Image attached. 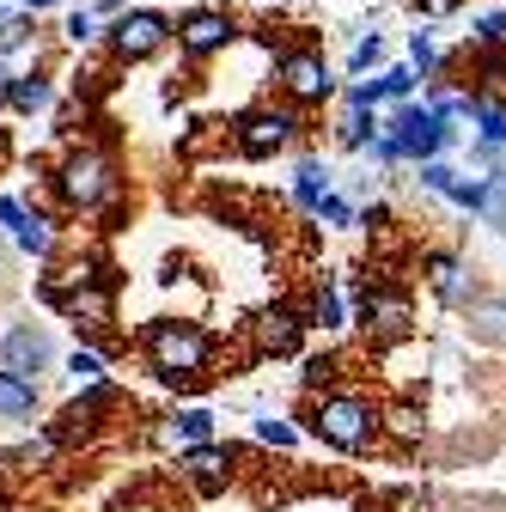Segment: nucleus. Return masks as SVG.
Segmentation results:
<instances>
[{"label":"nucleus","mask_w":506,"mask_h":512,"mask_svg":"<svg viewBox=\"0 0 506 512\" xmlns=\"http://www.w3.org/2000/svg\"><path fill=\"white\" fill-rule=\"evenodd\" d=\"M464 135H458V122L452 116H439L433 104H397L391 116H385V141L372 147V159L378 165H427V159H446L452 147H458Z\"/></svg>","instance_id":"f257e3e1"},{"label":"nucleus","mask_w":506,"mask_h":512,"mask_svg":"<svg viewBox=\"0 0 506 512\" xmlns=\"http://www.w3.org/2000/svg\"><path fill=\"white\" fill-rule=\"evenodd\" d=\"M305 433L324 439L330 452L354 458V452H372V439L385 433V409H378L366 391H324L305 409Z\"/></svg>","instance_id":"f03ea898"},{"label":"nucleus","mask_w":506,"mask_h":512,"mask_svg":"<svg viewBox=\"0 0 506 512\" xmlns=\"http://www.w3.org/2000/svg\"><path fill=\"white\" fill-rule=\"evenodd\" d=\"M141 348H147L153 372L165 384H177V391H196L208 378V360H214V336L202 324H147Z\"/></svg>","instance_id":"7ed1b4c3"},{"label":"nucleus","mask_w":506,"mask_h":512,"mask_svg":"<svg viewBox=\"0 0 506 512\" xmlns=\"http://www.w3.org/2000/svg\"><path fill=\"white\" fill-rule=\"evenodd\" d=\"M354 324H360L378 348L409 342V336H415V299H409V287H397V281L360 287V281H354Z\"/></svg>","instance_id":"20e7f679"},{"label":"nucleus","mask_w":506,"mask_h":512,"mask_svg":"<svg viewBox=\"0 0 506 512\" xmlns=\"http://www.w3.org/2000/svg\"><path fill=\"white\" fill-rule=\"evenodd\" d=\"M421 281H427V293L446 305V311H470V305L482 299L476 263H470L464 250H427V256H421Z\"/></svg>","instance_id":"39448f33"},{"label":"nucleus","mask_w":506,"mask_h":512,"mask_svg":"<svg viewBox=\"0 0 506 512\" xmlns=\"http://www.w3.org/2000/svg\"><path fill=\"white\" fill-rule=\"evenodd\" d=\"M238 153L244 159H275V153H287L293 141H299V110L293 104H269V110H250V116H238Z\"/></svg>","instance_id":"423d86ee"},{"label":"nucleus","mask_w":506,"mask_h":512,"mask_svg":"<svg viewBox=\"0 0 506 512\" xmlns=\"http://www.w3.org/2000/svg\"><path fill=\"white\" fill-rule=\"evenodd\" d=\"M281 92H287V104H330V92H336L330 61L318 49H287L281 55Z\"/></svg>","instance_id":"0eeeda50"},{"label":"nucleus","mask_w":506,"mask_h":512,"mask_svg":"<svg viewBox=\"0 0 506 512\" xmlns=\"http://www.w3.org/2000/svg\"><path fill=\"white\" fill-rule=\"evenodd\" d=\"M110 189H116L110 159H104V153H92V147H86V153H74L68 165H61V196H68L74 208H98Z\"/></svg>","instance_id":"6e6552de"},{"label":"nucleus","mask_w":506,"mask_h":512,"mask_svg":"<svg viewBox=\"0 0 506 512\" xmlns=\"http://www.w3.org/2000/svg\"><path fill=\"white\" fill-rule=\"evenodd\" d=\"M232 37H238V25H232L220 7H196V13H183V19H177V49H183V55H196V61H202V55H220Z\"/></svg>","instance_id":"1a4fd4ad"},{"label":"nucleus","mask_w":506,"mask_h":512,"mask_svg":"<svg viewBox=\"0 0 506 512\" xmlns=\"http://www.w3.org/2000/svg\"><path fill=\"white\" fill-rule=\"evenodd\" d=\"M165 37H171V19H165V13H153V7H141V13H122V19L110 25V43H116V55H122V61H141V55H153Z\"/></svg>","instance_id":"9d476101"},{"label":"nucleus","mask_w":506,"mask_h":512,"mask_svg":"<svg viewBox=\"0 0 506 512\" xmlns=\"http://www.w3.org/2000/svg\"><path fill=\"white\" fill-rule=\"evenodd\" d=\"M311 330V317H299V311H287V305H275V311H263L257 324H250V342H257V354H269V360H287L293 348H299V336Z\"/></svg>","instance_id":"9b49d317"},{"label":"nucleus","mask_w":506,"mask_h":512,"mask_svg":"<svg viewBox=\"0 0 506 512\" xmlns=\"http://www.w3.org/2000/svg\"><path fill=\"white\" fill-rule=\"evenodd\" d=\"M49 360H55V342H49L43 330H31V324L7 330V342H0V366H7V372H19V378H37V372H49Z\"/></svg>","instance_id":"f8f14e48"},{"label":"nucleus","mask_w":506,"mask_h":512,"mask_svg":"<svg viewBox=\"0 0 506 512\" xmlns=\"http://www.w3.org/2000/svg\"><path fill=\"white\" fill-rule=\"evenodd\" d=\"M232 445H196V452H183L177 458V476L189 482V488H202V494H220L226 488V476H232Z\"/></svg>","instance_id":"ddd939ff"},{"label":"nucleus","mask_w":506,"mask_h":512,"mask_svg":"<svg viewBox=\"0 0 506 512\" xmlns=\"http://www.w3.org/2000/svg\"><path fill=\"white\" fill-rule=\"evenodd\" d=\"M159 445H171V452H196V445H214V415L208 409H177L159 421Z\"/></svg>","instance_id":"4468645a"},{"label":"nucleus","mask_w":506,"mask_h":512,"mask_svg":"<svg viewBox=\"0 0 506 512\" xmlns=\"http://www.w3.org/2000/svg\"><path fill=\"white\" fill-rule=\"evenodd\" d=\"M378 141H385V116H378V110H342V122H336V147L372 153Z\"/></svg>","instance_id":"2eb2a0df"},{"label":"nucleus","mask_w":506,"mask_h":512,"mask_svg":"<svg viewBox=\"0 0 506 512\" xmlns=\"http://www.w3.org/2000/svg\"><path fill=\"white\" fill-rule=\"evenodd\" d=\"M330 189H336V171H330L324 159H299V165H293V202H299L305 214L318 208Z\"/></svg>","instance_id":"dca6fc26"},{"label":"nucleus","mask_w":506,"mask_h":512,"mask_svg":"<svg viewBox=\"0 0 506 512\" xmlns=\"http://www.w3.org/2000/svg\"><path fill=\"white\" fill-rule=\"evenodd\" d=\"M305 317H311V330H324V336L348 330V299H342V287H318V293H311V305H305Z\"/></svg>","instance_id":"f3484780"},{"label":"nucleus","mask_w":506,"mask_h":512,"mask_svg":"<svg viewBox=\"0 0 506 512\" xmlns=\"http://www.w3.org/2000/svg\"><path fill=\"white\" fill-rule=\"evenodd\" d=\"M385 433H391V439H403V445H421V439H427V409H421L415 397L385 403Z\"/></svg>","instance_id":"a211bd4d"},{"label":"nucleus","mask_w":506,"mask_h":512,"mask_svg":"<svg viewBox=\"0 0 506 512\" xmlns=\"http://www.w3.org/2000/svg\"><path fill=\"white\" fill-rule=\"evenodd\" d=\"M464 317H470V336H476V342L506 348V299H476Z\"/></svg>","instance_id":"6ab92c4d"},{"label":"nucleus","mask_w":506,"mask_h":512,"mask_svg":"<svg viewBox=\"0 0 506 512\" xmlns=\"http://www.w3.org/2000/svg\"><path fill=\"white\" fill-rule=\"evenodd\" d=\"M31 409H37V384L0 366V415H7V421H25Z\"/></svg>","instance_id":"aec40b11"},{"label":"nucleus","mask_w":506,"mask_h":512,"mask_svg":"<svg viewBox=\"0 0 506 512\" xmlns=\"http://www.w3.org/2000/svg\"><path fill=\"white\" fill-rule=\"evenodd\" d=\"M336 378H342V354H336V348H324V354H305V366H299V384H305L311 397L336 391Z\"/></svg>","instance_id":"412c9836"},{"label":"nucleus","mask_w":506,"mask_h":512,"mask_svg":"<svg viewBox=\"0 0 506 512\" xmlns=\"http://www.w3.org/2000/svg\"><path fill=\"white\" fill-rule=\"evenodd\" d=\"M476 141L506 147V98L500 92H476Z\"/></svg>","instance_id":"4be33fe9"},{"label":"nucleus","mask_w":506,"mask_h":512,"mask_svg":"<svg viewBox=\"0 0 506 512\" xmlns=\"http://www.w3.org/2000/svg\"><path fill=\"white\" fill-rule=\"evenodd\" d=\"M409 61L421 68V80H439V74H446V49H439V37L427 31V19H421V31H409Z\"/></svg>","instance_id":"5701e85b"},{"label":"nucleus","mask_w":506,"mask_h":512,"mask_svg":"<svg viewBox=\"0 0 506 512\" xmlns=\"http://www.w3.org/2000/svg\"><path fill=\"white\" fill-rule=\"evenodd\" d=\"M415 80H421V68H415V61H391V68H378L385 104H409V98H415Z\"/></svg>","instance_id":"b1692460"},{"label":"nucleus","mask_w":506,"mask_h":512,"mask_svg":"<svg viewBox=\"0 0 506 512\" xmlns=\"http://www.w3.org/2000/svg\"><path fill=\"white\" fill-rule=\"evenodd\" d=\"M470 49H506V7L470 19Z\"/></svg>","instance_id":"393cba45"},{"label":"nucleus","mask_w":506,"mask_h":512,"mask_svg":"<svg viewBox=\"0 0 506 512\" xmlns=\"http://www.w3.org/2000/svg\"><path fill=\"white\" fill-rule=\"evenodd\" d=\"M311 220H324V226H336V232H342V226H360V208H354L348 196H336V189H330V196H324L318 208H311Z\"/></svg>","instance_id":"a878e982"},{"label":"nucleus","mask_w":506,"mask_h":512,"mask_svg":"<svg viewBox=\"0 0 506 512\" xmlns=\"http://www.w3.org/2000/svg\"><path fill=\"white\" fill-rule=\"evenodd\" d=\"M7 104H13V110H43V104H49V80H37V74L13 80V86H7Z\"/></svg>","instance_id":"bb28decb"},{"label":"nucleus","mask_w":506,"mask_h":512,"mask_svg":"<svg viewBox=\"0 0 506 512\" xmlns=\"http://www.w3.org/2000/svg\"><path fill=\"white\" fill-rule=\"evenodd\" d=\"M476 80L482 92H506V49H476Z\"/></svg>","instance_id":"cd10ccee"},{"label":"nucleus","mask_w":506,"mask_h":512,"mask_svg":"<svg viewBox=\"0 0 506 512\" xmlns=\"http://www.w3.org/2000/svg\"><path fill=\"white\" fill-rule=\"evenodd\" d=\"M19 244H25L31 256H49V250H55V232H49V220L25 214V226H19Z\"/></svg>","instance_id":"c85d7f7f"},{"label":"nucleus","mask_w":506,"mask_h":512,"mask_svg":"<svg viewBox=\"0 0 506 512\" xmlns=\"http://www.w3.org/2000/svg\"><path fill=\"white\" fill-rule=\"evenodd\" d=\"M342 104H348V110H378V104H385V86H378V80H354V86L342 92Z\"/></svg>","instance_id":"c756f323"},{"label":"nucleus","mask_w":506,"mask_h":512,"mask_svg":"<svg viewBox=\"0 0 506 512\" xmlns=\"http://www.w3.org/2000/svg\"><path fill=\"white\" fill-rule=\"evenodd\" d=\"M257 439H263V445H275V452H293V445H299V433H293L287 421H275V415H263V421H257Z\"/></svg>","instance_id":"7c9ffc66"},{"label":"nucleus","mask_w":506,"mask_h":512,"mask_svg":"<svg viewBox=\"0 0 506 512\" xmlns=\"http://www.w3.org/2000/svg\"><path fill=\"white\" fill-rule=\"evenodd\" d=\"M378 61H385V37H378V31H366V37L354 43V74H372Z\"/></svg>","instance_id":"2f4dec72"},{"label":"nucleus","mask_w":506,"mask_h":512,"mask_svg":"<svg viewBox=\"0 0 506 512\" xmlns=\"http://www.w3.org/2000/svg\"><path fill=\"white\" fill-rule=\"evenodd\" d=\"M68 372H74L80 384H104V366H98V354H80V348H74V360H68Z\"/></svg>","instance_id":"473e14b6"},{"label":"nucleus","mask_w":506,"mask_h":512,"mask_svg":"<svg viewBox=\"0 0 506 512\" xmlns=\"http://www.w3.org/2000/svg\"><path fill=\"white\" fill-rule=\"evenodd\" d=\"M409 7H415V13H421L427 25H433V19H446V13H458L464 0H409Z\"/></svg>","instance_id":"72a5a7b5"},{"label":"nucleus","mask_w":506,"mask_h":512,"mask_svg":"<svg viewBox=\"0 0 506 512\" xmlns=\"http://www.w3.org/2000/svg\"><path fill=\"white\" fill-rule=\"evenodd\" d=\"M0 226H13V232H19V226H25V208H19V202H13V196H7V202H0Z\"/></svg>","instance_id":"f704fd0d"},{"label":"nucleus","mask_w":506,"mask_h":512,"mask_svg":"<svg viewBox=\"0 0 506 512\" xmlns=\"http://www.w3.org/2000/svg\"><path fill=\"white\" fill-rule=\"evenodd\" d=\"M68 37L86 43V37H92V13H74V19H68Z\"/></svg>","instance_id":"c9c22d12"},{"label":"nucleus","mask_w":506,"mask_h":512,"mask_svg":"<svg viewBox=\"0 0 506 512\" xmlns=\"http://www.w3.org/2000/svg\"><path fill=\"white\" fill-rule=\"evenodd\" d=\"M0 512H13V506H7V494H0Z\"/></svg>","instance_id":"e433bc0d"}]
</instances>
